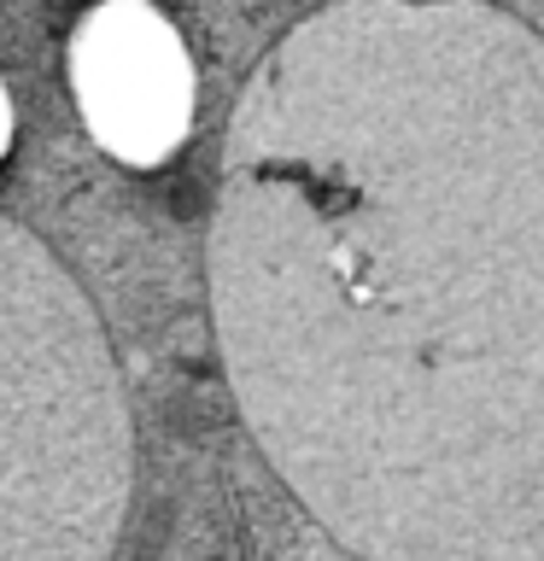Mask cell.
I'll use <instances>...</instances> for the list:
<instances>
[{
    "instance_id": "obj_2",
    "label": "cell",
    "mask_w": 544,
    "mask_h": 561,
    "mask_svg": "<svg viewBox=\"0 0 544 561\" xmlns=\"http://www.w3.org/2000/svg\"><path fill=\"white\" fill-rule=\"evenodd\" d=\"M129 473V410L94 305L0 217V561H105Z\"/></svg>"
},
{
    "instance_id": "obj_1",
    "label": "cell",
    "mask_w": 544,
    "mask_h": 561,
    "mask_svg": "<svg viewBox=\"0 0 544 561\" xmlns=\"http://www.w3.org/2000/svg\"><path fill=\"white\" fill-rule=\"evenodd\" d=\"M223 368L358 561H544V35L333 0L246 77L211 217Z\"/></svg>"
},
{
    "instance_id": "obj_3",
    "label": "cell",
    "mask_w": 544,
    "mask_h": 561,
    "mask_svg": "<svg viewBox=\"0 0 544 561\" xmlns=\"http://www.w3.org/2000/svg\"><path fill=\"white\" fill-rule=\"evenodd\" d=\"M82 123L123 164H158L193 123V59L147 0H100L70 35Z\"/></svg>"
},
{
    "instance_id": "obj_4",
    "label": "cell",
    "mask_w": 544,
    "mask_h": 561,
    "mask_svg": "<svg viewBox=\"0 0 544 561\" xmlns=\"http://www.w3.org/2000/svg\"><path fill=\"white\" fill-rule=\"evenodd\" d=\"M12 147V100H7V88H0V152Z\"/></svg>"
}]
</instances>
